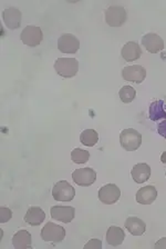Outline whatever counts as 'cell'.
I'll use <instances>...</instances> for the list:
<instances>
[{
    "mask_svg": "<svg viewBox=\"0 0 166 249\" xmlns=\"http://www.w3.org/2000/svg\"><path fill=\"white\" fill-rule=\"evenodd\" d=\"M120 143L126 151H135L142 145V135L133 128H126L120 134Z\"/></svg>",
    "mask_w": 166,
    "mask_h": 249,
    "instance_id": "obj_1",
    "label": "cell"
},
{
    "mask_svg": "<svg viewBox=\"0 0 166 249\" xmlns=\"http://www.w3.org/2000/svg\"><path fill=\"white\" fill-rule=\"evenodd\" d=\"M55 70L61 77L72 78L79 71V62L75 58H58L55 62Z\"/></svg>",
    "mask_w": 166,
    "mask_h": 249,
    "instance_id": "obj_2",
    "label": "cell"
},
{
    "mask_svg": "<svg viewBox=\"0 0 166 249\" xmlns=\"http://www.w3.org/2000/svg\"><path fill=\"white\" fill-rule=\"evenodd\" d=\"M65 237V229L55 223H47L41 231V238L47 243H61Z\"/></svg>",
    "mask_w": 166,
    "mask_h": 249,
    "instance_id": "obj_3",
    "label": "cell"
},
{
    "mask_svg": "<svg viewBox=\"0 0 166 249\" xmlns=\"http://www.w3.org/2000/svg\"><path fill=\"white\" fill-rule=\"evenodd\" d=\"M52 196L57 201H71L75 196V189L67 180L58 181L52 188Z\"/></svg>",
    "mask_w": 166,
    "mask_h": 249,
    "instance_id": "obj_4",
    "label": "cell"
},
{
    "mask_svg": "<svg viewBox=\"0 0 166 249\" xmlns=\"http://www.w3.org/2000/svg\"><path fill=\"white\" fill-rule=\"evenodd\" d=\"M20 38L25 45L29 47H37L41 44L42 39H44V33H42L40 27L30 25L25 27V29L21 31Z\"/></svg>",
    "mask_w": 166,
    "mask_h": 249,
    "instance_id": "obj_5",
    "label": "cell"
},
{
    "mask_svg": "<svg viewBox=\"0 0 166 249\" xmlns=\"http://www.w3.org/2000/svg\"><path fill=\"white\" fill-rule=\"evenodd\" d=\"M126 10L121 6H110L106 10V21L110 27H121L126 21Z\"/></svg>",
    "mask_w": 166,
    "mask_h": 249,
    "instance_id": "obj_6",
    "label": "cell"
},
{
    "mask_svg": "<svg viewBox=\"0 0 166 249\" xmlns=\"http://www.w3.org/2000/svg\"><path fill=\"white\" fill-rule=\"evenodd\" d=\"M99 199L104 205H113L121 197V190L115 184H107L99 189Z\"/></svg>",
    "mask_w": 166,
    "mask_h": 249,
    "instance_id": "obj_7",
    "label": "cell"
},
{
    "mask_svg": "<svg viewBox=\"0 0 166 249\" xmlns=\"http://www.w3.org/2000/svg\"><path fill=\"white\" fill-rule=\"evenodd\" d=\"M72 179L78 186L88 187L93 185L96 180V173L94 169L87 167V168H79L72 173Z\"/></svg>",
    "mask_w": 166,
    "mask_h": 249,
    "instance_id": "obj_8",
    "label": "cell"
},
{
    "mask_svg": "<svg viewBox=\"0 0 166 249\" xmlns=\"http://www.w3.org/2000/svg\"><path fill=\"white\" fill-rule=\"evenodd\" d=\"M58 49L62 53H75L80 49V41L75 35L63 34L58 39Z\"/></svg>",
    "mask_w": 166,
    "mask_h": 249,
    "instance_id": "obj_9",
    "label": "cell"
},
{
    "mask_svg": "<svg viewBox=\"0 0 166 249\" xmlns=\"http://www.w3.org/2000/svg\"><path fill=\"white\" fill-rule=\"evenodd\" d=\"M50 215L57 221L69 224L75 219V209L71 206H53L50 208Z\"/></svg>",
    "mask_w": 166,
    "mask_h": 249,
    "instance_id": "obj_10",
    "label": "cell"
},
{
    "mask_svg": "<svg viewBox=\"0 0 166 249\" xmlns=\"http://www.w3.org/2000/svg\"><path fill=\"white\" fill-rule=\"evenodd\" d=\"M122 77L126 81L135 84H142L146 77V70L140 65L127 66L122 70Z\"/></svg>",
    "mask_w": 166,
    "mask_h": 249,
    "instance_id": "obj_11",
    "label": "cell"
},
{
    "mask_svg": "<svg viewBox=\"0 0 166 249\" xmlns=\"http://www.w3.org/2000/svg\"><path fill=\"white\" fill-rule=\"evenodd\" d=\"M21 11L17 7H9L3 10L2 19L7 28L11 30L18 29L21 25Z\"/></svg>",
    "mask_w": 166,
    "mask_h": 249,
    "instance_id": "obj_12",
    "label": "cell"
},
{
    "mask_svg": "<svg viewBox=\"0 0 166 249\" xmlns=\"http://www.w3.org/2000/svg\"><path fill=\"white\" fill-rule=\"evenodd\" d=\"M142 45L151 53H157L164 49V40L154 33L144 35L142 38Z\"/></svg>",
    "mask_w": 166,
    "mask_h": 249,
    "instance_id": "obj_13",
    "label": "cell"
},
{
    "mask_svg": "<svg viewBox=\"0 0 166 249\" xmlns=\"http://www.w3.org/2000/svg\"><path fill=\"white\" fill-rule=\"evenodd\" d=\"M122 58L127 62L137 60L142 56V49L140 45L135 41H129L123 46L121 50Z\"/></svg>",
    "mask_w": 166,
    "mask_h": 249,
    "instance_id": "obj_14",
    "label": "cell"
},
{
    "mask_svg": "<svg viewBox=\"0 0 166 249\" xmlns=\"http://www.w3.org/2000/svg\"><path fill=\"white\" fill-rule=\"evenodd\" d=\"M157 189L155 187L150 185L142 187L136 193V201L141 205H151L156 200Z\"/></svg>",
    "mask_w": 166,
    "mask_h": 249,
    "instance_id": "obj_15",
    "label": "cell"
},
{
    "mask_svg": "<svg viewBox=\"0 0 166 249\" xmlns=\"http://www.w3.org/2000/svg\"><path fill=\"white\" fill-rule=\"evenodd\" d=\"M131 175H132V178L135 182L143 184V182L148 181L151 177V167L145 162L136 163L133 167V169L131 170Z\"/></svg>",
    "mask_w": 166,
    "mask_h": 249,
    "instance_id": "obj_16",
    "label": "cell"
},
{
    "mask_svg": "<svg viewBox=\"0 0 166 249\" xmlns=\"http://www.w3.org/2000/svg\"><path fill=\"white\" fill-rule=\"evenodd\" d=\"M125 239V232L121 227L118 226H111L106 231V243L110 246L117 247L123 244Z\"/></svg>",
    "mask_w": 166,
    "mask_h": 249,
    "instance_id": "obj_17",
    "label": "cell"
},
{
    "mask_svg": "<svg viewBox=\"0 0 166 249\" xmlns=\"http://www.w3.org/2000/svg\"><path fill=\"white\" fill-rule=\"evenodd\" d=\"M127 231L133 236H142L146 231V224L138 217H129L124 223Z\"/></svg>",
    "mask_w": 166,
    "mask_h": 249,
    "instance_id": "obj_18",
    "label": "cell"
},
{
    "mask_svg": "<svg viewBox=\"0 0 166 249\" xmlns=\"http://www.w3.org/2000/svg\"><path fill=\"white\" fill-rule=\"evenodd\" d=\"M45 219V213L40 207H30L25 215V221L29 226H39Z\"/></svg>",
    "mask_w": 166,
    "mask_h": 249,
    "instance_id": "obj_19",
    "label": "cell"
},
{
    "mask_svg": "<svg viewBox=\"0 0 166 249\" xmlns=\"http://www.w3.org/2000/svg\"><path fill=\"white\" fill-rule=\"evenodd\" d=\"M31 235L26 229H21L18 232H16L13 237V245L16 249H27L31 248Z\"/></svg>",
    "mask_w": 166,
    "mask_h": 249,
    "instance_id": "obj_20",
    "label": "cell"
},
{
    "mask_svg": "<svg viewBox=\"0 0 166 249\" xmlns=\"http://www.w3.org/2000/svg\"><path fill=\"white\" fill-rule=\"evenodd\" d=\"M80 142L87 147H93L99 142V134L94 129H86L80 135Z\"/></svg>",
    "mask_w": 166,
    "mask_h": 249,
    "instance_id": "obj_21",
    "label": "cell"
},
{
    "mask_svg": "<svg viewBox=\"0 0 166 249\" xmlns=\"http://www.w3.org/2000/svg\"><path fill=\"white\" fill-rule=\"evenodd\" d=\"M164 101L163 100H158L155 101L151 105L150 107V119L153 120V122H156V120L161 119V118H166V112L164 110Z\"/></svg>",
    "mask_w": 166,
    "mask_h": 249,
    "instance_id": "obj_22",
    "label": "cell"
},
{
    "mask_svg": "<svg viewBox=\"0 0 166 249\" xmlns=\"http://www.w3.org/2000/svg\"><path fill=\"white\" fill-rule=\"evenodd\" d=\"M119 96L122 103L130 104L132 103L135 96H136V90H135L133 87H131V86H123V87L120 89Z\"/></svg>",
    "mask_w": 166,
    "mask_h": 249,
    "instance_id": "obj_23",
    "label": "cell"
},
{
    "mask_svg": "<svg viewBox=\"0 0 166 249\" xmlns=\"http://www.w3.org/2000/svg\"><path fill=\"white\" fill-rule=\"evenodd\" d=\"M71 159L75 163H86L90 159V153L81 148H75L71 153Z\"/></svg>",
    "mask_w": 166,
    "mask_h": 249,
    "instance_id": "obj_24",
    "label": "cell"
},
{
    "mask_svg": "<svg viewBox=\"0 0 166 249\" xmlns=\"http://www.w3.org/2000/svg\"><path fill=\"white\" fill-rule=\"evenodd\" d=\"M11 217H13V212H11V209L6 207L0 208V223H7V221H9L11 219Z\"/></svg>",
    "mask_w": 166,
    "mask_h": 249,
    "instance_id": "obj_25",
    "label": "cell"
},
{
    "mask_svg": "<svg viewBox=\"0 0 166 249\" xmlns=\"http://www.w3.org/2000/svg\"><path fill=\"white\" fill-rule=\"evenodd\" d=\"M101 249L102 248V243L100 239L92 238L89 240V243L84 245V249Z\"/></svg>",
    "mask_w": 166,
    "mask_h": 249,
    "instance_id": "obj_26",
    "label": "cell"
},
{
    "mask_svg": "<svg viewBox=\"0 0 166 249\" xmlns=\"http://www.w3.org/2000/svg\"><path fill=\"white\" fill-rule=\"evenodd\" d=\"M155 249H165L166 248V237H163L155 244Z\"/></svg>",
    "mask_w": 166,
    "mask_h": 249,
    "instance_id": "obj_27",
    "label": "cell"
},
{
    "mask_svg": "<svg viewBox=\"0 0 166 249\" xmlns=\"http://www.w3.org/2000/svg\"><path fill=\"white\" fill-rule=\"evenodd\" d=\"M161 161L163 163H166V151H164L163 154L161 156Z\"/></svg>",
    "mask_w": 166,
    "mask_h": 249,
    "instance_id": "obj_28",
    "label": "cell"
},
{
    "mask_svg": "<svg viewBox=\"0 0 166 249\" xmlns=\"http://www.w3.org/2000/svg\"><path fill=\"white\" fill-rule=\"evenodd\" d=\"M165 175H166V173H165Z\"/></svg>",
    "mask_w": 166,
    "mask_h": 249,
    "instance_id": "obj_29",
    "label": "cell"
}]
</instances>
